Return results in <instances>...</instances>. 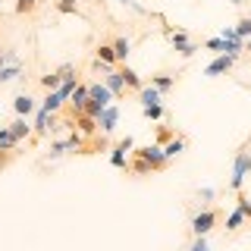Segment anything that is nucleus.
Instances as JSON below:
<instances>
[{
    "mask_svg": "<svg viewBox=\"0 0 251 251\" xmlns=\"http://www.w3.org/2000/svg\"><path fill=\"white\" fill-rule=\"evenodd\" d=\"M53 10L60 16H78L82 6H78V0H53Z\"/></svg>",
    "mask_w": 251,
    "mask_h": 251,
    "instance_id": "nucleus-16",
    "label": "nucleus"
},
{
    "mask_svg": "<svg viewBox=\"0 0 251 251\" xmlns=\"http://www.w3.org/2000/svg\"><path fill=\"white\" fill-rule=\"evenodd\" d=\"M182 151H185V138H173V141H167V145H163V154H167L170 160H173L176 154H182Z\"/></svg>",
    "mask_w": 251,
    "mask_h": 251,
    "instance_id": "nucleus-23",
    "label": "nucleus"
},
{
    "mask_svg": "<svg viewBox=\"0 0 251 251\" xmlns=\"http://www.w3.org/2000/svg\"><path fill=\"white\" fill-rule=\"evenodd\" d=\"M19 145H22V141L13 135V129H10V126H3V129H0V148H6V151H16Z\"/></svg>",
    "mask_w": 251,
    "mask_h": 251,
    "instance_id": "nucleus-21",
    "label": "nucleus"
},
{
    "mask_svg": "<svg viewBox=\"0 0 251 251\" xmlns=\"http://www.w3.org/2000/svg\"><path fill=\"white\" fill-rule=\"evenodd\" d=\"M229 3H235V6H242V3H245V0H229Z\"/></svg>",
    "mask_w": 251,
    "mask_h": 251,
    "instance_id": "nucleus-33",
    "label": "nucleus"
},
{
    "mask_svg": "<svg viewBox=\"0 0 251 251\" xmlns=\"http://www.w3.org/2000/svg\"><path fill=\"white\" fill-rule=\"evenodd\" d=\"M251 173V148H242L235 151V160H232V176H229V192H242L245 185V176Z\"/></svg>",
    "mask_w": 251,
    "mask_h": 251,
    "instance_id": "nucleus-1",
    "label": "nucleus"
},
{
    "mask_svg": "<svg viewBox=\"0 0 251 251\" xmlns=\"http://www.w3.org/2000/svg\"><path fill=\"white\" fill-rule=\"evenodd\" d=\"M242 226H245V214H242V210H239V207H235V210H232V214H229V217H226V232H239V229H242Z\"/></svg>",
    "mask_w": 251,
    "mask_h": 251,
    "instance_id": "nucleus-22",
    "label": "nucleus"
},
{
    "mask_svg": "<svg viewBox=\"0 0 251 251\" xmlns=\"http://www.w3.org/2000/svg\"><path fill=\"white\" fill-rule=\"evenodd\" d=\"M141 113L148 120H163V104H148V107H141Z\"/></svg>",
    "mask_w": 251,
    "mask_h": 251,
    "instance_id": "nucleus-26",
    "label": "nucleus"
},
{
    "mask_svg": "<svg viewBox=\"0 0 251 251\" xmlns=\"http://www.w3.org/2000/svg\"><path fill=\"white\" fill-rule=\"evenodd\" d=\"M132 157H135V160H145V163H148V167H151L154 173H160V170H167V167H170V157L163 154V148H160V145L135 148V151H132Z\"/></svg>",
    "mask_w": 251,
    "mask_h": 251,
    "instance_id": "nucleus-2",
    "label": "nucleus"
},
{
    "mask_svg": "<svg viewBox=\"0 0 251 251\" xmlns=\"http://www.w3.org/2000/svg\"><path fill=\"white\" fill-rule=\"evenodd\" d=\"M132 148H135V141H132L129 135L120 138L113 148H110V163H113L116 170H126V173H129V157H126V154H129Z\"/></svg>",
    "mask_w": 251,
    "mask_h": 251,
    "instance_id": "nucleus-4",
    "label": "nucleus"
},
{
    "mask_svg": "<svg viewBox=\"0 0 251 251\" xmlns=\"http://www.w3.org/2000/svg\"><path fill=\"white\" fill-rule=\"evenodd\" d=\"M13 107H16V113H19V116H28V113H35V110H38V104H35L31 94H19V98L13 100Z\"/></svg>",
    "mask_w": 251,
    "mask_h": 251,
    "instance_id": "nucleus-12",
    "label": "nucleus"
},
{
    "mask_svg": "<svg viewBox=\"0 0 251 251\" xmlns=\"http://www.w3.org/2000/svg\"><path fill=\"white\" fill-rule=\"evenodd\" d=\"M116 69H120V75H123L126 88H129L132 94L145 88V78H141V75H138V73H135V69H132V66H126V63H120V66H116Z\"/></svg>",
    "mask_w": 251,
    "mask_h": 251,
    "instance_id": "nucleus-8",
    "label": "nucleus"
},
{
    "mask_svg": "<svg viewBox=\"0 0 251 251\" xmlns=\"http://www.w3.org/2000/svg\"><path fill=\"white\" fill-rule=\"evenodd\" d=\"M245 50H251V38H248V41H245Z\"/></svg>",
    "mask_w": 251,
    "mask_h": 251,
    "instance_id": "nucleus-34",
    "label": "nucleus"
},
{
    "mask_svg": "<svg viewBox=\"0 0 251 251\" xmlns=\"http://www.w3.org/2000/svg\"><path fill=\"white\" fill-rule=\"evenodd\" d=\"M176 138V129H170V126H160V129H157V145H167V141H173Z\"/></svg>",
    "mask_w": 251,
    "mask_h": 251,
    "instance_id": "nucleus-25",
    "label": "nucleus"
},
{
    "mask_svg": "<svg viewBox=\"0 0 251 251\" xmlns=\"http://www.w3.org/2000/svg\"><path fill=\"white\" fill-rule=\"evenodd\" d=\"M41 3H44V0H16L13 10H16V16H35V10Z\"/></svg>",
    "mask_w": 251,
    "mask_h": 251,
    "instance_id": "nucleus-20",
    "label": "nucleus"
},
{
    "mask_svg": "<svg viewBox=\"0 0 251 251\" xmlns=\"http://www.w3.org/2000/svg\"><path fill=\"white\" fill-rule=\"evenodd\" d=\"M232 66H235V57H232V53H220V57H217L214 63H210L207 69H204V75H207V78H217V75L229 73Z\"/></svg>",
    "mask_w": 251,
    "mask_h": 251,
    "instance_id": "nucleus-7",
    "label": "nucleus"
},
{
    "mask_svg": "<svg viewBox=\"0 0 251 251\" xmlns=\"http://www.w3.org/2000/svg\"><path fill=\"white\" fill-rule=\"evenodd\" d=\"M235 35H239V38H251V16L239 19V25H235Z\"/></svg>",
    "mask_w": 251,
    "mask_h": 251,
    "instance_id": "nucleus-27",
    "label": "nucleus"
},
{
    "mask_svg": "<svg viewBox=\"0 0 251 251\" xmlns=\"http://www.w3.org/2000/svg\"><path fill=\"white\" fill-rule=\"evenodd\" d=\"M104 85H107V88H110V94H113V98L116 100H123L126 98V91H129V88H126V82H123V75H120V69H107V75H104Z\"/></svg>",
    "mask_w": 251,
    "mask_h": 251,
    "instance_id": "nucleus-6",
    "label": "nucleus"
},
{
    "mask_svg": "<svg viewBox=\"0 0 251 251\" xmlns=\"http://www.w3.org/2000/svg\"><path fill=\"white\" fill-rule=\"evenodd\" d=\"M88 98L91 100H100V104H110V100H113V94H110V88L107 85H100V82H94V85H88Z\"/></svg>",
    "mask_w": 251,
    "mask_h": 251,
    "instance_id": "nucleus-13",
    "label": "nucleus"
},
{
    "mask_svg": "<svg viewBox=\"0 0 251 251\" xmlns=\"http://www.w3.org/2000/svg\"><path fill=\"white\" fill-rule=\"evenodd\" d=\"M204 50H220V53H226V41H223V38H210V41H204Z\"/></svg>",
    "mask_w": 251,
    "mask_h": 251,
    "instance_id": "nucleus-29",
    "label": "nucleus"
},
{
    "mask_svg": "<svg viewBox=\"0 0 251 251\" xmlns=\"http://www.w3.org/2000/svg\"><path fill=\"white\" fill-rule=\"evenodd\" d=\"M16 154H19V151H6V148H0V170L10 167V163L16 160Z\"/></svg>",
    "mask_w": 251,
    "mask_h": 251,
    "instance_id": "nucleus-30",
    "label": "nucleus"
},
{
    "mask_svg": "<svg viewBox=\"0 0 251 251\" xmlns=\"http://www.w3.org/2000/svg\"><path fill=\"white\" fill-rule=\"evenodd\" d=\"M135 98L141 100V107H148V104H160V100H163V94L157 91L154 85H145L141 91H135Z\"/></svg>",
    "mask_w": 251,
    "mask_h": 251,
    "instance_id": "nucleus-11",
    "label": "nucleus"
},
{
    "mask_svg": "<svg viewBox=\"0 0 251 251\" xmlns=\"http://www.w3.org/2000/svg\"><path fill=\"white\" fill-rule=\"evenodd\" d=\"M235 207L245 214V220H251V198H248L245 192H235Z\"/></svg>",
    "mask_w": 251,
    "mask_h": 251,
    "instance_id": "nucleus-24",
    "label": "nucleus"
},
{
    "mask_svg": "<svg viewBox=\"0 0 251 251\" xmlns=\"http://www.w3.org/2000/svg\"><path fill=\"white\" fill-rule=\"evenodd\" d=\"M63 107H66V100H63V98H60L57 91H47V98H44L41 110H47V113H60Z\"/></svg>",
    "mask_w": 251,
    "mask_h": 251,
    "instance_id": "nucleus-17",
    "label": "nucleus"
},
{
    "mask_svg": "<svg viewBox=\"0 0 251 251\" xmlns=\"http://www.w3.org/2000/svg\"><path fill=\"white\" fill-rule=\"evenodd\" d=\"M217 223H220V210L204 207V210H198V214H192V220H188V229H192V235H207Z\"/></svg>",
    "mask_w": 251,
    "mask_h": 251,
    "instance_id": "nucleus-3",
    "label": "nucleus"
},
{
    "mask_svg": "<svg viewBox=\"0 0 251 251\" xmlns=\"http://www.w3.org/2000/svg\"><path fill=\"white\" fill-rule=\"evenodd\" d=\"M10 129H13V135L19 138V141L31 138V132H35V129H31V126L25 123V116H19V120H13V123H10Z\"/></svg>",
    "mask_w": 251,
    "mask_h": 251,
    "instance_id": "nucleus-19",
    "label": "nucleus"
},
{
    "mask_svg": "<svg viewBox=\"0 0 251 251\" xmlns=\"http://www.w3.org/2000/svg\"><path fill=\"white\" fill-rule=\"evenodd\" d=\"M167 38H170V44L176 47V50L182 53V57H192V53L198 50V44H192V41H188V35H185V31H173V28H167Z\"/></svg>",
    "mask_w": 251,
    "mask_h": 251,
    "instance_id": "nucleus-5",
    "label": "nucleus"
},
{
    "mask_svg": "<svg viewBox=\"0 0 251 251\" xmlns=\"http://www.w3.org/2000/svg\"><path fill=\"white\" fill-rule=\"evenodd\" d=\"M38 82H41V88H44V91H57L60 85H63V75H60V69H53V73H44L41 78H38Z\"/></svg>",
    "mask_w": 251,
    "mask_h": 251,
    "instance_id": "nucleus-18",
    "label": "nucleus"
},
{
    "mask_svg": "<svg viewBox=\"0 0 251 251\" xmlns=\"http://www.w3.org/2000/svg\"><path fill=\"white\" fill-rule=\"evenodd\" d=\"M120 3H129V6H132V0H120Z\"/></svg>",
    "mask_w": 251,
    "mask_h": 251,
    "instance_id": "nucleus-35",
    "label": "nucleus"
},
{
    "mask_svg": "<svg viewBox=\"0 0 251 251\" xmlns=\"http://www.w3.org/2000/svg\"><path fill=\"white\" fill-rule=\"evenodd\" d=\"M100 110H104V104H100V100H91V98H88V104H85L82 113H88V116H94V120H98V116H100Z\"/></svg>",
    "mask_w": 251,
    "mask_h": 251,
    "instance_id": "nucleus-28",
    "label": "nucleus"
},
{
    "mask_svg": "<svg viewBox=\"0 0 251 251\" xmlns=\"http://www.w3.org/2000/svg\"><path fill=\"white\" fill-rule=\"evenodd\" d=\"M116 116H120V113H116V107H104V110H100V116H98V126H100V132H104V135H110V132H113L116 129Z\"/></svg>",
    "mask_w": 251,
    "mask_h": 251,
    "instance_id": "nucleus-9",
    "label": "nucleus"
},
{
    "mask_svg": "<svg viewBox=\"0 0 251 251\" xmlns=\"http://www.w3.org/2000/svg\"><path fill=\"white\" fill-rule=\"evenodd\" d=\"M113 53H116V63H126L129 60V53H132V44H129V38H113Z\"/></svg>",
    "mask_w": 251,
    "mask_h": 251,
    "instance_id": "nucleus-15",
    "label": "nucleus"
},
{
    "mask_svg": "<svg viewBox=\"0 0 251 251\" xmlns=\"http://www.w3.org/2000/svg\"><path fill=\"white\" fill-rule=\"evenodd\" d=\"M94 57H98V63H104V69H113V66H120V63H116V53H113V44H98Z\"/></svg>",
    "mask_w": 251,
    "mask_h": 251,
    "instance_id": "nucleus-10",
    "label": "nucleus"
},
{
    "mask_svg": "<svg viewBox=\"0 0 251 251\" xmlns=\"http://www.w3.org/2000/svg\"><path fill=\"white\" fill-rule=\"evenodd\" d=\"M151 85H154L160 94H167L173 85H176V75H173V73H157V75H151Z\"/></svg>",
    "mask_w": 251,
    "mask_h": 251,
    "instance_id": "nucleus-14",
    "label": "nucleus"
},
{
    "mask_svg": "<svg viewBox=\"0 0 251 251\" xmlns=\"http://www.w3.org/2000/svg\"><path fill=\"white\" fill-rule=\"evenodd\" d=\"M19 73H22L19 66H10V69H0V85H3V82H13V78L19 75Z\"/></svg>",
    "mask_w": 251,
    "mask_h": 251,
    "instance_id": "nucleus-31",
    "label": "nucleus"
},
{
    "mask_svg": "<svg viewBox=\"0 0 251 251\" xmlns=\"http://www.w3.org/2000/svg\"><path fill=\"white\" fill-rule=\"evenodd\" d=\"M188 251H210L207 248V235H195V242H192V248Z\"/></svg>",
    "mask_w": 251,
    "mask_h": 251,
    "instance_id": "nucleus-32",
    "label": "nucleus"
}]
</instances>
